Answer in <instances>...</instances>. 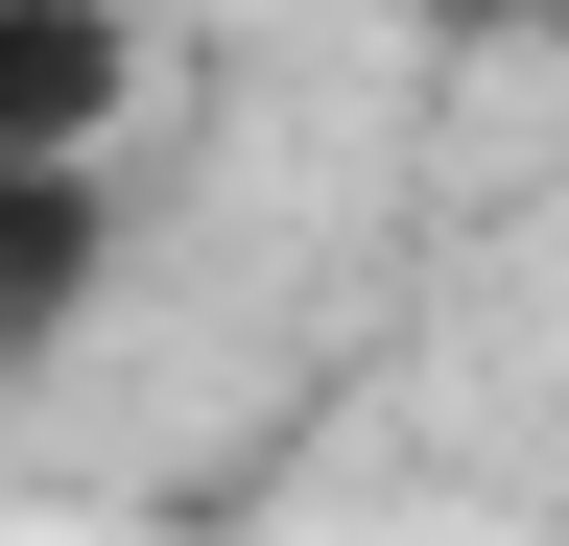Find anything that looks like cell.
<instances>
[{"label": "cell", "mask_w": 569, "mask_h": 546, "mask_svg": "<svg viewBox=\"0 0 569 546\" xmlns=\"http://www.w3.org/2000/svg\"><path fill=\"white\" fill-rule=\"evenodd\" d=\"M96 286H119L96 167H0V380H24V357H71V332H96Z\"/></svg>", "instance_id": "obj_2"}, {"label": "cell", "mask_w": 569, "mask_h": 546, "mask_svg": "<svg viewBox=\"0 0 569 546\" xmlns=\"http://www.w3.org/2000/svg\"><path fill=\"white\" fill-rule=\"evenodd\" d=\"M475 24H569V0H475Z\"/></svg>", "instance_id": "obj_3"}, {"label": "cell", "mask_w": 569, "mask_h": 546, "mask_svg": "<svg viewBox=\"0 0 569 546\" xmlns=\"http://www.w3.org/2000/svg\"><path fill=\"white\" fill-rule=\"evenodd\" d=\"M142 96V24L119 0H0V167H96Z\"/></svg>", "instance_id": "obj_1"}]
</instances>
